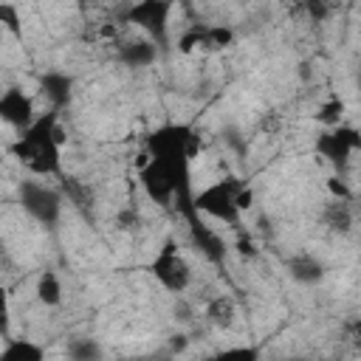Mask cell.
Wrapping results in <instances>:
<instances>
[{"label":"cell","mask_w":361,"mask_h":361,"mask_svg":"<svg viewBox=\"0 0 361 361\" xmlns=\"http://www.w3.org/2000/svg\"><path fill=\"white\" fill-rule=\"evenodd\" d=\"M65 144H68L65 127L59 124V116L51 110L45 116H37V121L14 138L11 155L34 178H54L62 172V147Z\"/></svg>","instance_id":"6da1fadb"},{"label":"cell","mask_w":361,"mask_h":361,"mask_svg":"<svg viewBox=\"0 0 361 361\" xmlns=\"http://www.w3.org/2000/svg\"><path fill=\"white\" fill-rule=\"evenodd\" d=\"M147 158L172 164V166H192V161L203 152V135L189 124H164L147 135Z\"/></svg>","instance_id":"7a4b0ae2"},{"label":"cell","mask_w":361,"mask_h":361,"mask_svg":"<svg viewBox=\"0 0 361 361\" xmlns=\"http://www.w3.org/2000/svg\"><path fill=\"white\" fill-rule=\"evenodd\" d=\"M240 189H243V183L237 178H217L214 183H209L206 189L192 195V209H195V214H206L217 223L240 226V217H243L237 209Z\"/></svg>","instance_id":"3957f363"},{"label":"cell","mask_w":361,"mask_h":361,"mask_svg":"<svg viewBox=\"0 0 361 361\" xmlns=\"http://www.w3.org/2000/svg\"><path fill=\"white\" fill-rule=\"evenodd\" d=\"M149 271H152L155 282H158L166 293H183V290L192 285V265H189V259L178 251L175 243H166V245L158 251V257L152 259Z\"/></svg>","instance_id":"277c9868"},{"label":"cell","mask_w":361,"mask_h":361,"mask_svg":"<svg viewBox=\"0 0 361 361\" xmlns=\"http://www.w3.org/2000/svg\"><path fill=\"white\" fill-rule=\"evenodd\" d=\"M20 203H23V209L34 220H39L45 226H54L59 220V212H62L59 192L51 189L48 183H42V180H23V186H20Z\"/></svg>","instance_id":"5b68a950"},{"label":"cell","mask_w":361,"mask_h":361,"mask_svg":"<svg viewBox=\"0 0 361 361\" xmlns=\"http://www.w3.org/2000/svg\"><path fill=\"white\" fill-rule=\"evenodd\" d=\"M361 149V135L355 127H347V124H338V127H330L324 130L319 138H316V152L322 158H327L333 166H344L355 152Z\"/></svg>","instance_id":"8992f818"},{"label":"cell","mask_w":361,"mask_h":361,"mask_svg":"<svg viewBox=\"0 0 361 361\" xmlns=\"http://www.w3.org/2000/svg\"><path fill=\"white\" fill-rule=\"evenodd\" d=\"M0 121H6L8 127H14V130H28L34 121H37V110H34V99L23 90V87H17V85H11V87H6L3 93H0Z\"/></svg>","instance_id":"52a82bcc"},{"label":"cell","mask_w":361,"mask_h":361,"mask_svg":"<svg viewBox=\"0 0 361 361\" xmlns=\"http://www.w3.org/2000/svg\"><path fill=\"white\" fill-rule=\"evenodd\" d=\"M166 14H169V3H158V0H147L130 8L127 20L135 23L152 42L166 37Z\"/></svg>","instance_id":"ba28073f"},{"label":"cell","mask_w":361,"mask_h":361,"mask_svg":"<svg viewBox=\"0 0 361 361\" xmlns=\"http://www.w3.org/2000/svg\"><path fill=\"white\" fill-rule=\"evenodd\" d=\"M0 361H45V350L31 338H8L0 350Z\"/></svg>","instance_id":"9c48e42d"},{"label":"cell","mask_w":361,"mask_h":361,"mask_svg":"<svg viewBox=\"0 0 361 361\" xmlns=\"http://www.w3.org/2000/svg\"><path fill=\"white\" fill-rule=\"evenodd\" d=\"M206 319H209L214 327H220V330L231 327L234 319H237V305H234V299L226 296V293L209 299V305H206Z\"/></svg>","instance_id":"30bf717a"},{"label":"cell","mask_w":361,"mask_h":361,"mask_svg":"<svg viewBox=\"0 0 361 361\" xmlns=\"http://www.w3.org/2000/svg\"><path fill=\"white\" fill-rule=\"evenodd\" d=\"M37 299L45 305V307H56L62 302V279L54 274V271H42L37 276V288H34Z\"/></svg>","instance_id":"8fae6325"},{"label":"cell","mask_w":361,"mask_h":361,"mask_svg":"<svg viewBox=\"0 0 361 361\" xmlns=\"http://www.w3.org/2000/svg\"><path fill=\"white\" fill-rule=\"evenodd\" d=\"M42 93L48 96L51 110L59 113V107H62V104L68 102V96H71V79L62 76V73H48V76L42 79Z\"/></svg>","instance_id":"7c38bea8"},{"label":"cell","mask_w":361,"mask_h":361,"mask_svg":"<svg viewBox=\"0 0 361 361\" xmlns=\"http://www.w3.org/2000/svg\"><path fill=\"white\" fill-rule=\"evenodd\" d=\"M121 59L127 65H135V68L149 65L155 59V42L152 39H130L121 45Z\"/></svg>","instance_id":"4fadbf2b"},{"label":"cell","mask_w":361,"mask_h":361,"mask_svg":"<svg viewBox=\"0 0 361 361\" xmlns=\"http://www.w3.org/2000/svg\"><path fill=\"white\" fill-rule=\"evenodd\" d=\"M290 274L299 282H319L324 271H322V262L319 259H313V257H296V259H290Z\"/></svg>","instance_id":"5bb4252c"},{"label":"cell","mask_w":361,"mask_h":361,"mask_svg":"<svg viewBox=\"0 0 361 361\" xmlns=\"http://www.w3.org/2000/svg\"><path fill=\"white\" fill-rule=\"evenodd\" d=\"M341 118H344V102H341V99H330V102H324V104L319 107V113H316V121H319L324 130L338 127Z\"/></svg>","instance_id":"9a60e30c"},{"label":"cell","mask_w":361,"mask_h":361,"mask_svg":"<svg viewBox=\"0 0 361 361\" xmlns=\"http://www.w3.org/2000/svg\"><path fill=\"white\" fill-rule=\"evenodd\" d=\"M68 355H71V361H99L102 347L90 338H79V341L68 344Z\"/></svg>","instance_id":"2e32d148"},{"label":"cell","mask_w":361,"mask_h":361,"mask_svg":"<svg viewBox=\"0 0 361 361\" xmlns=\"http://www.w3.org/2000/svg\"><path fill=\"white\" fill-rule=\"evenodd\" d=\"M206 361H259V353L257 347H228V350L209 355Z\"/></svg>","instance_id":"e0dca14e"},{"label":"cell","mask_w":361,"mask_h":361,"mask_svg":"<svg viewBox=\"0 0 361 361\" xmlns=\"http://www.w3.org/2000/svg\"><path fill=\"white\" fill-rule=\"evenodd\" d=\"M20 23H23V20H20V8L3 3V6H0V28H3V31H11V34H20V31H23Z\"/></svg>","instance_id":"ac0fdd59"},{"label":"cell","mask_w":361,"mask_h":361,"mask_svg":"<svg viewBox=\"0 0 361 361\" xmlns=\"http://www.w3.org/2000/svg\"><path fill=\"white\" fill-rule=\"evenodd\" d=\"M327 192H330V197H333V200H341V203H350V200H353V189H350V186H347V180H344V178H338V175L327 178Z\"/></svg>","instance_id":"d6986e66"},{"label":"cell","mask_w":361,"mask_h":361,"mask_svg":"<svg viewBox=\"0 0 361 361\" xmlns=\"http://www.w3.org/2000/svg\"><path fill=\"white\" fill-rule=\"evenodd\" d=\"M8 336V293L0 288V338Z\"/></svg>","instance_id":"ffe728a7"},{"label":"cell","mask_w":361,"mask_h":361,"mask_svg":"<svg viewBox=\"0 0 361 361\" xmlns=\"http://www.w3.org/2000/svg\"><path fill=\"white\" fill-rule=\"evenodd\" d=\"M251 206H254V192L243 183V189L237 192V209H240V214H243V212H248Z\"/></svg>","instance_id":"44dd1931"},{"label":"cell","mask_w":361,"mask_h":361,"mask_svg":"<svg viewBox=\"0 0 361 361\" xmlns=\"http://www.w3.org/2000/svg\"><path fill=\"white\" fill-rule=\"evenodd\" d=\"M237 251H240L243 257H257V245H254L251 237H240V240H237Z\"/></svg>","instance_id":"7402d4cb"},{"label":"cell","mask_w":361,"mask_h":361,"mask_svg":"<svg viewBox=\"0 0 361 361\" xmlns=\"http://www.w3.org/2000/svg\"><path fill=\"white\" fill-rule=\"evenodd\" d=\"M0 39H3V28H0Z\"/></svg>","instance_id":"603a6c76"},{"label":"cell","mask_w":361,"mask_h":361,"mask_svg":"<svg viewBox=\"0 0 361 361\" xmlns=\"http://www.w3.org/2000/svg\"><path fill=\"white\" fill-rule=\"evenodd\" d=\"M166 361H175V358H166Z\"/></svg>","instance_id":"cb8c5ba5"}]
</instances>
